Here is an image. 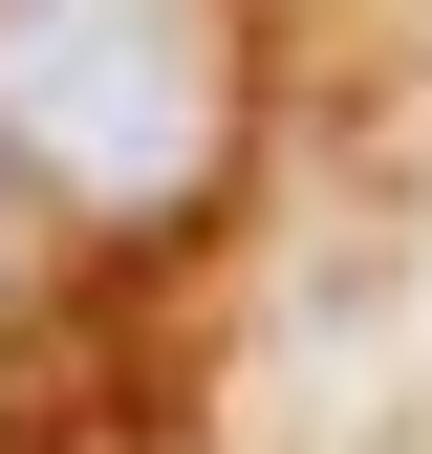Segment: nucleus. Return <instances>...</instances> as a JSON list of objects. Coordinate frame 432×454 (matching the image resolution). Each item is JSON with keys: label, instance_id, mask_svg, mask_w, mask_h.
Instances as JSON below:
<instances>
[{"label": "nucleus", "instance_id": "nucleus-1", "mask_svg": "<svg viewBox=\"0 0 432 454\" xmlns=\"http://www.w3.org/2000/svg\"><path fill=\"white\" fill-rule=\"evenodd\" d=\"M259 130V43L238 0H0V174L87 239H174L216 216Z\"/></svg>", "mask_w": 432, "mask_h": 454}]
</instances>
